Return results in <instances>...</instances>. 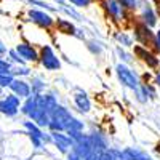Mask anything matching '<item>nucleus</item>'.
<instances>
[{
  "label": "nucleus",
  "mask_w": 160,
  "mask_h": 160,
  "mask_svg": "<svg viewBox=\"0 0 160 160\" xmlns=\"http://www.w3.org/2000/svg\"><path fill=\"white\" fill-rule=\"evenodd\" d=\"M114 72H115L117 82L125 90H130L131 93L138 90V87L141 83V75L138 74V71H135L133 66L125 64V62H117L114 68Z\"/></svg>",
  "instance_id": "1"
},
{
  "label": "nucleus",
  "mask_w": 160,
  "mask_h": 160,
  "mask_svg": "<svg viewBox=\"0 0 160 160\" xmlns=\"http://www.w3.org/2000/svg\"><path fill=\"white\" fill-rule=\"evenodd\" d=\"M38 64L45 72H58L62 68L61 56L51 43H43L38 47Z\"/></svg>",
  "instance_id": "2"
},
{
  "label": "nucleus",
  "mask_w": 160,
  "mask_h": 160,
  "mask_svg": "<svg viewBox=\"0 0 160 160\" xmlns=\"http://www.w3.org/2000/svg\"><path fill=\"white\" fill-rule=\"evenodd\" d=\"M131 53H133V56H135V61L136 59L141 61L148 69H151V71L160 69V55L155 50L135 43L131 47Z\"/></svg>",
  "instance_id": "3"
},
{
  "label": "nucleus",
  "mask_w": 160,
  "mask_h": 160,
  "mask_svg": "<svg viewBox=\"0 0 160 160\" xmlns=\"http://www.w3.org/2000/svg\"><path fill=\"white\" fill-rule=\"evenodd\" d=\"M28 21L37 26L38 29H42L45 32H51L55 29V22L56 18L53 16V13L47 10H40V8H29L28 10Z\"/></svg>",
  "instance_id": "4"
},
{
  "label": "nucleus",
  "mask_w": 160,
  "mask_h": 160,
  "mask_svg": "<svg viewBox=\"0 0 160 160\" xmlns=\"http://www.w3.org/2000/svg\"><path fill=\"white\" fill-rule=\"evenodd\" d=\"M101 7L106 13V16L117 26H122L130 19V11H127L122 5H120L118 0H102Z\"/></svg>",
  "instance_id": "5"
},
{
  "label": "nucleus",
  "mask_w": 160,
  "mask_h": 160,
  "mask_svg": "<svg viewBox=\"0 0 160 160\" xmlns=\"http://www.w3.org/2000/svg\"><path fill=\"white\" fill-rule=\"evenodd\" d=\"M131 35L135 38V43L142 45V47H148L154 50V42H155V31L149 26L142 24L141 21H136L133 24V29H131Z\"/></svg>",
  "instance_id": "6"
},
{
  "label": "nucleus",
  "mask_w": 160,
  "mask_h": 160,
  "mask_svg": "<svg viewBox=\"0 0 160 160\" xmlns=\"http://www.w3.org/2000/svg\"><path fill=\"white\" fill-rule=\"evenodd\" d=\"M22 99L13 93H7L0 98V114L7 118H15L19 115V108H21Z\"/></svg>",
  "instance_id": "7"
},
{
  "label": "nucleus",
  "mask_w": 160,
  "mask_h": 160,
  "mask_svg": "<svg viewBox=\"0 0 160 160\" xmlns=\"http://www.w3.org/2000/svg\"><path fill=\"white\" fill-rule=\"evenodd\" d=\"M72 106H74V109L80 114V115H87L91 112L93 109V102H91V98L90 95L83 90V88H75L72 90Z\"/></svg>",
  "instance_id": "8"
},
{
  "label": "nucleus",
  "mask_w": 160,
  "mask_h": 160,
  "mask_svg": "<svg viewBox=\"0 0 160 160\" xmlns=\"http://www.w3.org/2000/svg\"><path fill=\"white\" fill-rule=\"evenodd\" d=\"M136 11H139L138 21H141L142 24L149 26V28H152V29L158 26V15H157V11H155L154 5L149 3L148 0H139L138 10H136Z\"/></svg>",
  "instance_id": "9"
},
{
  "label": "nucleus",
  "mask_w": 160,
  "mask_h": 160,
  "mask_svg": "<svg viewBox=\"0 0 160 160\" xmlns=\"http://www.w3.org/2000/svg\"><path fill=\"white\" fill-rule=\"evenodd\" d=\"M50 146L55 148V151L61 155H66L74 146V141L66 131H50Z\"/></svg>",
  "instance_id": "10"
},
{
  "label": "nucleus",
  "mask_w": 160,
  "mask_h": 160,
  "mask_svg": "<svg viewBox=\"0 0 160 160\" xmlns=\"http://www.w3.org/2000/svg\"><path fill=\"white\" fill-rule=\"evenodd\" d=\"M87 133H88L90 141L93 144V149H95L96 152L108 151L111 146H112L111 144V139H109V135L104 130H101L99 127H91Z\"/></svg>",
  "instance_id": "11"
},
{
  "label": "nucleus",
  "mask_w": 160,
  "mask_h": 160,
  "mask_svg": "<svg viewBox=\"0 0 160 160\" xmlns=\"http://www.w3.org/2000/svg\"><path fill=\"white\" fill-rule=\"evenodd\" d=\"M133 96H135V101H136V102H139V104H148V102L157 99L158 90H157V87L154 85V82L149 83V82H142V80H141L138 90L133 91Z\"/></svg>",
  "instance_id": "12"
},
{
  "label": "nucleus",
  "mask_w": 160,
  "mask_h": 160,
  "mask_svg": "<svg viewBox=\"0 0 160 160\" xmlns=\"http://www.w3.org/2000/svg\"><path fill=\"white\" fill-rule=\"evenodd\" d=\"M15 50L19 53V56L24 59L26 64H37L38 62V47L34 45L29 40H22L19 42Z\"/></svg>",
  "instance_id": "13"
},
{
  "label": "nucleus",
  "mask_w": 160,
  "mask_h": 160,
  "mask_svg": "<svg viewBox=\"0 0 160 160\" xmlns=\"http://www.w3.org/2000/svg\"><path fill=\"white\" fill-rule=\"evenodd\" d=\"M35 98V102L40 109H43L47 111L48 114H51V111L55 109V106L59 102V96H58V93L56 91H53V90H47L43 93H38V95H34Z\"/></svg>",
  "instance_id": "14"
},
{
  "label": "nucleus",
  "mask_w": 160,
  "mask_h": 160,
  "mask_svg": "<svg viewBox=\"0 0 160 160\" xmlns=\"http://www.w3.org/2000/svg\"><path fill=\"white\" fill-rule=\"evenodd\" d=\"M83 42H85L87 51L90 53L93 58H102L106 53H108V50H109V45L106 43L102 38H99L96 35H93L90 38H85Z\"/></svg>",
  "instance_id": "15"
},
{
  "label": "nucleus",
  "mask_w": 160,
  "mask_h": 160,
  "mask_svg": "<svg viewBox=\"0 0 160 160\" xmlns=\"http://www.w3.org/2000/svg\"><path fill=\"white\" fill-rule=\"evenodd\" d=\"M8 90L13 93V95L19 96L21 99H26L32 95V88H31V82L28 78H21V77H15L13 82L10 83Z\"/></svg>",
  "instance_id": "16"
},
{
  "label": "nucleus",
  "mask_w": 160,
  "mask_h": 160,
  "mask_svg": "<svg viewBox=\"0 0 160 160\" xmlns=\"http://www.w3.org/2000/svg\"><path fill=\"white\" fill-rule=\"evenodd\" d=\"M74 115H75V114H74V111H72L71 108H68V106H64V104L58 102V104L55 106V109L51 111L50 118H53V120H56V122H59V123L64 127V130H66V125L71 122V118H72Z\"/></svg>",
  "instance_id": "17"
},
{
  "label": "nucleus",
  "mask_w": 160,
  "mask_h": 160,
  "mask_svg": "<svg viewBox=\"0 0 160 160\" xmlns=\"http://www.w3.org/2000/svg\"><path fill=\"white\" fill-rule=\"evenodd\" d=\"M85 130H87L85 120H83V118H80V117H77V115H74V117L71 118V122L66 125V130H64V131L71 136L72 141H77V139L85 133Z\"/></svg>",
  "instance_id": "18"
},
{
  "label": "nucleus",
  "mask_w": 160,
  "mask_h": 160,
  "mask_svg": "<svg viewBox=\"0 0 160 160\" xmlns=\"http://www.w3.org/2000/svg\"><path fill=\"white\" fill-rule=\"evenodd\" d=\"M123 160H155L146 149H141L138 146H127L122 148Z\"/></svg>",
  "instance_id": "19"
},
{
  "label": "nucleus",
  "mask_w": 160,
  "mask_h": 160,
  "mask_svg": "<svg viewBox=\"0 0 160 160\" xmlns=\"http://www.w3.org/2000/svg\"><path fill=\"white\" fill-rule=\"evenodd\" d=\"M55 29L56 32L62 34V35H69V37H75L78 28L75 26V22L66 16H58L56 18V22H55Z\"/></svg>",
  "instance_id": "20"
},
{
  "label": "nucleus",
  "mask_w": 160,
  "mask_h": 160,
  "mask_svg": "<svg viewBox=\"0 0 160 160\" xmlns=\"http://www.w3.org/2000/svg\"><path fill=\"white\" fill-rule=\"evenodd\" d=\"M112 38H114V42L120 47H123V48H128L131 50V47L135 45V38H133L131 32L125 31V29H117L112 32Z\"/></svg>",
  "instance_id": "21"
},
{
  "label": "nucleus",
  "mask_w": 160,
  "mask_h": 160,
  "mask_svg": "<svg viewBox=\"0 0 160 160\" xmlns=\"http://www.w3.org/2000/svg\"><path fill=\"white\" fill-rule=\"evenodd\" d=\"M31 88H32V95H38L48 90V80L45 78L43 74H32L31 75Z\"/></svg>",
  "instance_id": "22"
},
{
  "label": "nucleus",
  "mask_w": 160,
  "mask_h": 160,
  "mask_svg": "<svg viewBox=\"0 0 160 160\" xmlns=\"http://www.w3.org/2000/svg\"><path fill=\"white\" fill-rule=\"evenodd\" d=\"M58 13H61V15H64L66 18H69V19H72V21H78V22H83V21H85V18H83L82 13H80L77 8L71 7L68 2L62 3V5H58Z\"/></svg>",
  "instance_id": "23"
},
{
  "label": "nucleus",
  "mask_w": 160,
  "mask_h": 160,
  "mask_svg": "<svg viewBox=\"0 0 160 160\" xmlns=\"http://www.w3.org/2000/svg\"><path fill=\"white\" fill-rule=\"evenodd\" d=\"M114 53H115V58L118 59V62H125V64H130V66L135 62V56H133L131 50H128V48L115 45L114 47Z\"/></svg>",
  "instance_id": "24"
},
{
  "label": "nucleus",
  "mask_w": 160,
  "mask_h": 160,
  "mask_svg": "<svg viewBox=\"0 0 160 160\" xmlns=\"http://www.w3.org/2000/svg\"><path fill=\"white\" fill-rule=\"evenodd\" d=\"M10 72L13 74V77H21V78H29L32 75V69L29 64H15L11 66Z\"/></svg>",
  "instance_id": "25"
},
{
  "label": "nucleus",
  "mask_w": 160,
  "mask_h": 160,
  "mask_svg": "<svg viewBox=\"0 0 160 160\" xmlns=\"http://www.w3.org/2000/svg\"><path fill=\"white\" fill-rule=\"evenodd\" d=\"M66 2H68L71 7L77 8V10H85V8L91 7L93 0H66Z\"/></svg>",
  "instance_id": "26"
},
{
  "label": "nucleus",
  "mask_w": 160,
  "mask_h": 160,
  "mask_svg": "<svg viewBox=\"0 0 160 160\" xmlns=\"http://www.w3.org/2000/svg\"><path fill=\"white\" fill-rule=\"evenodd\" d=\"M120 5H122L127 11L133 13V11H136L138 10V3H139V0H118Z\"/></svg>",
  "instance_id": "27"
},
{
  "label": "nucleus",
  "mask_w": 160,
  "mask_h": 160,
  "mask_svg": "<svg viewBox=\"0 0 160 160\" xmlns=\"http://www.w3.org/2000/svg\"><path fill=\"white\" fill-rule=\"evenodd\" d=\"M13 74L11 72H3V74H0V88H3V90H7L8 87H10V83L13 82Z\"/></svg>",
  "instance_id": "28"
},
{
  "label": "nucleus",
  "mask_w": 160,
  "mask_h": 160,
  "mask_svg": "<svg viewBox=\"0 0 160 160\" xmlns=\"http://www.w3.org/2000/svg\"><path fill=\"white\" fill-rule=\"evenodd\" d=\"M10 69H11V62H10L7 58L0 56V74H3V72H10Z\"/></svg>",
  "instance_id": "29"
},
{
  "label": "nucleus",
  "mask_w": 160,
  "mask_h": 160,
  "mask_svg": "<svg viewBox=\"0 0 160 160\" xmlns=\"http://www.w3.org/2000/svg\"><path fill=\"white\" fill-rule=\"evenodd\" d=\"M99 160H115V157H114V155H112V152L108 149V151L99 152Z\"/></svg>",
  "instance_id": "30"
},
{
  "label": "nucleus",
  "mask_w": 160,
  "mask_h": 160,
  "mask_svg": "<svg viewBox=\"0 0 160 160\" xmlns=\"http://www.w3.org/2000/svg\"><path fill=\"white\" fill-rule=\"evenodd\" d=\"M154 50L160 55V28H157L155 31V42H154Z\"/></svg>",
  "instance_id": "31"
},
{
  "label": "nucleus",
  "mask_w": 160,
  "mask_h": 160,
  "mask_svg": "<svg viewBox=\"0 0 160 160\" xmlns=\"http://www.w3.org/2000/svg\"><path fill=\"white\" fill-rule=\"evenodd\" d=\"M64 158H66V160H83V158H82V157H80L78 154H75V152H74L72 149H71V151H69L68 154H66V155H64Z\"/></svg>",
  "instance_id": "32"
},
{
  "label": "nucleus",
  "mask_w": 160,
  "mask_h": 160,
  "mask_svg": "<svg viewBox=\"0 0 160 160\" xmlns=\"http://www.w3.org/2000/svg\"><path fill=\"white\" fill-rule=\"evenodd\" d=\"M83 160H99V152L91 151L90 154H87V155L83 157Z\"/></svg>",
  "instance_id": "33"
},
{
  "label": "nucleus",
  "mask_w": 160,
  "mask_h": 160,
  "mask_svg": "<svg viewBox=\"0 0 160 160\" xmlns=\"http://www.w3.org/2000/svg\"><path fill=\"white\" fill-rule=\"evenodd\" d=\"M155 74H154V85L157 87V90H158V93H160V69H157V71H154Z\"/></svg>",
  "instance_id": "34"
},
{
  "label": "nucleus",
  "mask_w": 160,
  "mask_h": 160,
  "mask_svg": "<svg viewBox=\"0 0 160 160\" xmlns=\"http://www.w3.org/2000/svg\"><path fill=\"white\" fill-rule=\"evenodd\" d=\"M7 51H8V48H7V45L0 40V56H5L7 55Z\"/></svg>",
  "instance_id": "35"
},
{
  "label": "nucleus",
  "mask_w": 160,
  "mask_h": 160,
  "mask_svg": "<svg viewBox=\"0 0 160 160\" xmlns=\"http://www.w3.org/2000/svg\"><path fill=\"white\" fill-rule=\"evenodd\" d=\"M155 7H157V10H155V11H157V15L160 16V0H155Z\"/></svg>",
  "instance_id": "36"
},
{
  "label": "nucleus",
  "mask_w": 160,
  "mask_h": 160,
  "mask_svg": "<svg viewBox=\"0 0 160 160\" xmlns=\"http://www.w3.org/2000/svg\"><path fill=\"white\" fill-rule=\"evenodd\" d=\"M3 91H5L3 88H0V96H3V95H5V93H3Z\"/></svg>",
  "instance_id": "37"
},
{
  "label": "nucleus",
  "mask_w": 160,
  "mask_h": 160,
  "mask_svg": "<svg viewBox=\"0 0 160 160\" xmlns=\"http://www.w3.org/2000/svg\"><path fill=\"white\" fill-rule=\"evenodd\" d=\"M53 2H55V0H53Z\"/></svg>",
  "instance_id": "38"
},
{
  "label": "nucleus",
  "mask_w": 160,
  "mask_h": 160,
  "mask_svg": "<svg viewBox=\"0 0 160 160\" xmlns=\"http://www.w3.org/2000/svg\"><path fill=\"white\" fill-rule=\"evenodd\" d=\"M64 160H66V158H64Z\"/></svg>",
  "instance_id": "39"
}]
</instances>
